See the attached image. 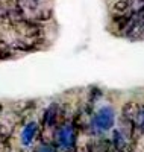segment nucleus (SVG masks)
Returning a JSON list of instances; mask_svg holds the SVG:
<instances>
[{"instance_id": "f257e3e1", "label": "nucleus", "mask_w": 144, "mask_h": 152, "mask_svg": "<svg viewBox=\"0 0 144 152\" xmlns=\"http://www.w3.org/2000/svg\"><path fill=\"white\" fill-rule=\"evenodd\" d=\"M121 114H123V119H126L129 122H135L141 114V110H140L138 104H135V102H126L121 108Z\"/></svg>"}, {"instance_id": "f03ea898", "label": "nucleus", "mask_w": 144, "mask_h": 152, "mask_svg": "<svg viewBox=\"0 0 144 152\" xmlns=\"http://www.w3.org/2000/svg\"><path fill=\"white\" fill-rule=\"evenodd\" d=\"M129 8H130V5L127 0H119V2H115L112 5V12L114 14H119V17H121L129 11Z\"/></svg>"}, {"instance_id": "7ed1b4c3", "label": "nucleus", "mask_w": 144, "mask_h": 152, "mask_svg": "<svg viewBox=\"0 0 144 152\" xmlns=\"http://www.w3.org/2000/svg\"><path fill=\"white\" fill-rule=\"evenodd\" d=\"M114 145H115V149L119 151V152H124L126 151V143L123 142V138L119 132H114Z\"/></svg>"}, {"instance_id": "20e7f679", "label": "nucleus", "mask_w": 144, "mask_h": 152, "mask_svg": "<svg viewBox=\"0 0 144 152\" xmlns=\"http://www.w3.org/2000/svg\"><path fill=\"white\" fill-rule=\"evenodd\" d=\"M9 135H11V128L5 123H0V143L9 140Z\"/></svg>"}, {"instance_id": "39448f33", "label": "nucleus", "mask_w": 144, "mask_h": 152, "mask_svg": "<svg viewBox=\"0 0 144 152\" xmlns=\"http://www.w3.org/2000/svg\"><path fill=\"white\" fill-rule=\"evenodd\" d=\"M17 2V6L20 8H28V9H35L38 6V2L36 0H15Z\"/></svg>"}, {"instance_id": "423d86ee", "label": "nucleus", "mask_w": 144, "mask_h": 152, "mask_svg": "<svg viewBox=\"0 0 144 152\" xmlns=\"http://www.w3.org/2000/svg\"><path fill=\"white\" fill-rule=\"evenodd\" d=\"M12 49H17V50H24V52H28V50H32V44H28V43H24V41H14L11 44Z\"/></svg>"}, {"instance_id": "0eeeda50", "label": "nucleus", "mask_w": 144, "mask_h": 152, "mask_svg": "<svg viewBox=\"0 0 144 152\" xmlns=\"http://www.w3.org/2000/svg\"><path fill=\"white\" fill-rule=\"evenodd\" d=\"M52 17V12L47 9V11H41L40 14L36 15V20H40V21H49Z\"/></svg>"}, {"instance_id": "6e6552de", "label": "nucleus", "mask_w": 144, "mask_h": 152, "mask_svg": "<svg viewBox=\"0 0 144 152\" xmlns=\"http://www.w3.org/2000/svg\"><path fill=\"white\" fill-rule=\"evenodd\" d=\"M6 18H9V9L5 6H0V21H3Z\"/></svg>"}, {"instance_id": "1a4fd4ad", "label": "nucleus", "mask_w": 144, "mask_h": 152, "mask_svg": "<svg viewBox=\"0 0 144 152\" xmlns=\"http://www.w3.org/2000/svg\"><path fill=\"white\" fill-rule=\"evenodd\" d=\"M0 151H2V152H11V151H12V146H11L9 140L0 143Z\"/></svg>"}, {"instance_id": "9d476101", "label": "nucleus", "mask_w": 144, "mask_h": 152, "mask_svg": "<svg viewBox=\"0 0 144 152\" xmlns=\"http://www.w3.org/2000/svg\"><path fill=\"white\" fill-rule=\"evenodd\" d=\"M8 58H12L9 49H0V59H8Z\"/></svg>"}, {"instance_id": "9b49d317", "label": "nucleus", "mask_w": 144, "mask_h": 152, "mask_svg": "<svg viewBox=\"0 0 144 152\" xmlns=\"http://www.w3.org/2000/svg\"><path fill=\"white\" fill-rule=\"evenodd\" d=\"M2 108H3V107H2V104H0V111H2Z\"/></svg>"}, {"instance_id": "f8f14e48", "label": "nucleus", "mask_w": 144, "mask_h": 152, "mask_svg": "<svg viewBox=\"0 0 144 152\" xmlns=\"http://www.w3.org/2000/svg\"><path fill=\"white\" fill-rule=\"evenodd\" d=\"M65 152H73V151H65Z\"/></svg>"}]
</instances>
